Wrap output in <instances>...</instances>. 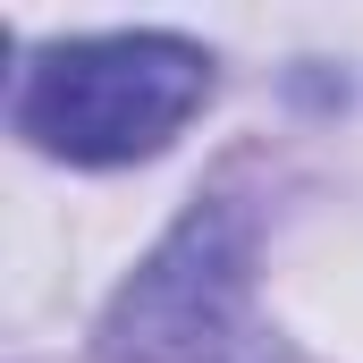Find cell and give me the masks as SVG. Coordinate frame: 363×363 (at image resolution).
I'll return each instance as SVG.
<instances>
[{
    "instance_id": "obj_1",
    "label": "cell",
    "mask_w": 363,
    "mask_h": 363,
    "mask_svg": "<svg viewBox=\"0 0 363 363\" xmlns=\"http://www.w3.org/2000/svg\"><path fill=\"white\" fill-rule=\"evenodd\" d=\"M211 93V60L186 34H85V43H51L26 93H17V127L77 169H118L144 161L178 135Z\"/></svg>"
},
{
    "instance_id": "obj_2",
    "label": "cell",
    "mask_w": 363,
    "mask_h": 363,
    "mask_svg": "<svg viewBox=\"0 0 363 363\" xmlns=\"http://www.w3.org/2000/svg\"><path fill=\"white\" fill-rule=\"evenodd\" d=\"M101 363H237L245 355V220L211 194L152 245L101 321Z\"/></svg>"
}]
</instances>
